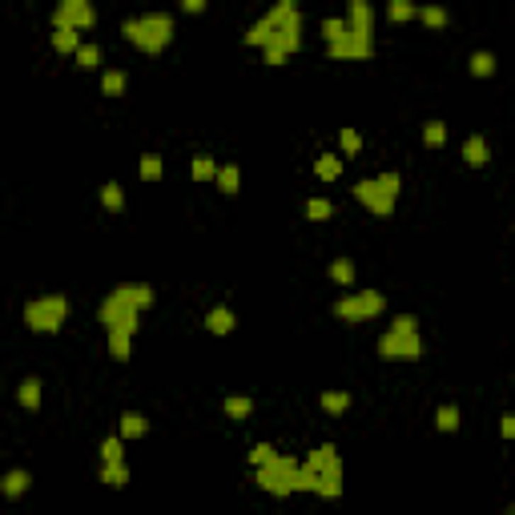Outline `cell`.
Wrapping results in <instances>:
<instances>
[{
    "label": "cell",
    "instance_id": "52a82bcc",
    "mask_svg": "<svg viewBox=\"0 0 515 515\" xmlns=\"http://www.w3.org/2000/svg\"><path fill=\"white\" fill-rule=\"evenodd\" d=\"M294 475H298V459L294 455H278L270 463L258 467V475H254V483L262 491H270V495H294Z\"/></svg>",
    "mask_w": 515,
    "mask_h": 515
},
{
    "label": "cell",
    "instance_id": "4316f807",
    "mask_svg": "<svg viewBox=\"0 0 515 515\" xmlns=\"http://www.w3.org/2000/svg\"><path fill=\"white\" fill-rule=\"evenodd\" d=\"M318 402H322V411H330V415H342V411L351 407V395H346V390H322Z\"/></svg>",
    "mask_w": 515,
    "mask_h": 515
},
{
    "label": "cell",
    "instance_id": "6da1fadb",
    "mask_svg": "<svg viewBox=\"0 0 515 515\" xmlns=\"http://www.w3.org/2000/svg\"><path fill=\"white\" fill-rule=\"evenodd\" d=\"M246 45L250 49H262L266 64H286L290 52L302 49V13L298 0H274V9L254 21L250 33H246Z\"/></svg>",
    "mask_w": 515,
    "mask_h": 515
},
{
    "label": "cell",
    "instance_id": "d6986e66",
    "mask_svg": "<svg viewBox=\"0 0 515 515\" xmlns=\"http://www.w3.org/2000/svg\"><path fill=\"white\" fill-rule=\"evenodd\" d=\"M16 402H21L25 411H37L40 407V378H25V383L16 387Z\"/></svg>",
    "mask_w": 515,
    "mask_h": 515
},
{
    "label": "cell",
    "instance_id": "603a6c76",
    "mask_svg": "<svg viewBox=\"0 0 515 515\" xmlns=\"http://www.w3.org/2000/svg\"><path fill=\"white\" fill-rule=\"evenodd\" d=\"M109 354H113L117 363H129V358H133V334H117V330H109Z\"/></svg>",
    "mask_w": 515,
    "mask_h": 515
},
{
    "label": "cell",
    "instance_id": "9c48e42d",
    "mask_svg": "<svg viewBox=\"0 0 515 515\" xmlns=\"http://www.w3.org/2000/svg\"><path fill=\"white\" fill-rule=\"evenodd\" d=\"M378 354L387 358V363H419L423 358V339H419V330H387L383 339H378Z\"/></svg>",
    "mask_w": 515,
    "mask_h": 515
},
{
    "label": "cell",
    "instance_id": "f1b7e54d",
    "mask_svg": "<svg viewBox=\"0 0 515 515\" xmlns=\"http://www.w3.org/2000/svg\"><path fill=\"white\" fill-rule=\"evenodd\" d=\"M330 278H334L339 286H354V262L351 258H334V262H330Z\"/></svg>",
    "mask_w": 515,
    "mask_h": 515
},
{
    "label": "cell",
    "instance_id": "484cf974",
    "mask_svg": "<svg viewBox=\"0 0 515 515\" xmlns=\"http://www.w3.org/2000/svg\"><path fill=\"white\" fill-rule=\"evenodd\" d=\"M52 49L57 52H77L81 49V33H77V28H52Z\"/></svg>",
    "mask_w": 515,
    "mask_h": 515
},
{
    "label": "cell",
    "instance_id": "d6a6232c",
    "mask_svg": "<svg viewBox=\"0 0 515 515\" xmlns=\"http://www.w3.org/2000/svg\"><path fill=\"white\" fill-rule=\"evenodd\" d=\"M423 141H427L431 149H443V145H447V125H443V121H427V125H423Z\"/></svg>",
    "mask_w": 515,
    "mask_h": 515
},
{
    "label": "cell",
    "instance_id": "8d00e7d4",
    "mask_svg": "<svg viewBox=\"0 0 515 515\" xmlns=\"http://www.w3.org/2000/svg\"><path fill=\"white\" fill-rule=\"evenodd\" d=\"M339 145H342L346 157H354V153L363 149V133H358V129H339Z\"/></svg>",
    "mask_w": 515,
    "mask_h": 515
},
{
    "label": "cell",
    "instance_id": "ba28073f",
    "mask_svg": "<svg viewBox=\"0 0 515 515\" xmlns=\"http://www.w3.org/2000/svg\"><path fill=\"white\" fill-rule=\"evenodd\" d=\"M387 310V298H383V290H351V294H342L334 302V315L342 322H366V318H378Z\"/></svg>",
    "mask_w": 515,
    "mask_h": 515
},
{
    "label": "cell",
    "instance_id": "7c38bea8",
    "mask_svg": "<svg viewBox=\"0 0 515 515\" xmlns=\"http://www.w3.org/2000/svg\"><path fill=\"white\" fill-rule=\"evenodd\" d=\"M28 487H33V475H28L25 467H13L9 475H0V495L4 499H21Z\"/></svg>",
    "mask_w": 515,
    "mask_h": 515
},
{
    "label": "cell",
    "instance_id": "60d3db41",
    "mask_svg": "<svg viewBox=\"0 0 515 515\" xmlns=\"http://www.w3.org/2000/svg\"><path fill=\"white\" fill-rule=\"evenodd\" d=\"M210 0H181V13H205Z\"/></svg>",
    "mask_w": 515,
    "mask_h": 515
},
{
    "label": "cell",
    "instance_id": "1f68e13d",
    "mask_svg": "<svg viewBox=\"0 0 515 515\" xmlns=\"http://www.w3.org/2000/svg\"><path fill=\"white\" fill-rule=\"evenodd\" d=\"M73 57H77V69H97L101 64V49L97 45H89V40H81V49H77Z\"/></svg>",
    "mask_w": 515,
    "mask_h": 515
},
{
    "label": "cell",
    "instance_id": "ab89813d",
    "mask_svg": "<svg viewBox=\"0 0 515 515\" xmlns=\"http://www.w3.org/2000/svg\"><path fill=\"white\" fill-rule=\"evenodd\" d=\"M390 330H402V334H407V330H419V318H415V315H395Z\"/></svg>",
    "mask_w": 515,
    "mask_h": 515
},
{
    "label": "cell",
    "instance_id": "277c9868",
    "mask_svg": "<svg viewBox=\"0 0 515 515\" xmlns=\"http://www.w3.org/2000/svg\"><path fill=\"white\" fill-rule=\"evenodd\" d=\"M302 471L315 479L310 495H322V499H339L342 495V459L330 443H322V447H315V451L306 455L302 459Z\"/></svg>",
    "mask_w": 515,
    "mask_h": 515
},
{
    "label": "cell",
    "instance_id": "74e56055",
    "mask_svg": "<svg viewBox=\"0 0 515 515\" xmlns=\"http://www.w3.org/2000/svg\"><path fill=\"white\" fill-rule=\"evenodd\" d=\"M342 33H346V21H342V16H330V21H322V37H327V45H330V40H339Z\"/></svg>",
    "mask_w": 515,
    "mask_h": 515
},
{
    "label": "cell",
    "instance_id": "7402d4cb",
    "mask_svg": "<svg viewBox=\"0 0 515 515\" xmlns=\"http://www.w3.org/2000/svg\"><path fill=\"white\" fill-rule=\"evenodd\" d=\"M101 205L113 210V214H121V210H125V189L117 186V181H105V186H101Z\"/></svg>",
    "mask_w": 515,
    "mask_h": 515
},
{
    "label": "cell",
    "instance_id": "4fadbf2b",
    "mask_svg": "<svg viewBox=\"0 0 515 515\" xmlns=\"http://www.w3.org/2000/svg\"><path fill=\"white\" fill-rule=\"evenodd\" d=\"M463 162L471 165V169H483V165L491 162V145L483 141V133H471V137L463 141Z\"/></svg>",
    "mask_w": 515,
    "mask_h": 515
},
{
    "label": "cell",
    "instance_id": "3957f363",
    "mask_svg": "<svg viewBox=\"0 0 515 515\" xmlns=\"http://www.w3.org/2000/svg\"><path fill=\"white\" fill-rule=\"evenodd\" d=\"M174 33L177 28H174V16L169 13H141V16H133V21L121 25V37H125L133 49L149 52V57L169 49V45H174Z\"/></svg>",
    "mask_w": 515,
    "mask_h": 515
},
{
    "label": "cell",
    "instance_id": "836d02e7",
    "mask_svg": "<svg viewBox=\"0 0 515 515\" xmlns=\"http://www.w3.org/2000/svg\"><path fill=\"white\" fill-rule=\"evenodd\" d=\"M467 69H471V77H491L495 73V57L491 52H471V64Z\"/></svg>",
    "mask_w": 515,
    "mask_h": 515
},
{
    "label": "cell",
    "instance_id": "7a4b0ae2",
    "mask_svg": "<svg viewBox=\"0 0 515 515\" xmlns=\"http://www.w3.org/2000/svg\"><path fill=\"white\" fill-rule=\"evenodd\" d=\"M149 306H153V290L145 286V282H121L117 290L105 294L97 315H101L105 334H109V330H117V334H137V318H141V310H149Z\"/></svg>",
    "mask_w": 515,
    "mask_h": 515
},
{
    "label": "cell",
    "instance_id": "2e32d148",
    "mask_svg": "<svg viewBox=\"0 0 515 515\" xmlns=\"http://www.w3.org/2000/svg\"><path fill=\"white\" fill-rule=\"evenodd\" d=\"M415 13H419V0H387L390 25H407V21H415Z\"/></svg>",
    "mask_w": 515,
    "mask_h": 515
},
{
    "label": "cell",
    "instance_id": "b9f144b4",
    "mask_svg": "<svg viewBox=\"0 0 515 515\" xmlns=\"http://www.w3.org/2000/svg\"><path fill=\"white\" fill-rule=\"evenodd\" d=\"M499 435H503V439H511V435H515V415H503V423H499Z\"/></svg>",
    "mask_w": 515,
    "mask_h": 515
},
{
    "label": "cell",
    "instance_id": "d4e9b609",
    "mask_svg": "<svg viewBox=\"0 0 515 515\" xmlns=\"http://www.w3.org/2000/svg\"><path fill=\"white\" fill-rule=\"evenodd\" d=\"M125 85H129V77L121 73V69H105V73H101V89H105V97H121Z\"/></svg>",
    "mask_w": 515,
    "mask_h": 515
},
{
    "label": "cell",
    "instance_id": "9a60e30c",
    "mask_svg": "<svg viewBox=\"0 0 515 515\" xmlns=\"http://www.w3.org/2000/svg\"><path fill=\"white\" fill-rule=\"evenodd\" d=\"M121 439H141V435H149V419L137 415V411H125L121 415V431H117Z\"/></svg>",
    "mask_w": 515,
    "mask_h": 515
},
{
    "label": "cell",
    "instance_id": "ffe728a7",
    "mask_svg": "<svg viewBox=\"0 0 515 515\" xmlns=\"http://www.w3.org/2000/svg\"><path fill=\"white\" fill-rule=\"evenodd\" d=\"M315 174L322 177V181H339L342 177V157L339 153H322V157L315 162Z\"/></svg>",
    "mask_w": 515,
    "mask_h": 515
},
{
    "label": "cell",
    "instance_id": "30bf717a",
    "mask_svg": "<svg viewBox=\"0 0 515 515\" xmlns=\"http://www.w3.org/2000/svg\"><path fill=\"white\" fill-rule=\"evenodd\" d=\"M97 25V9L93 0H57L52 9V28H93Z\"/></svg>",
    "mask_w": 515,
    "mask_h": 515
},
{
    "label": "cell",
    "instance_id": "e0dca14e",
    "mask_svg": "<svg viewBox=\"0 0 515 515\" xmlns=\"http://www.w3.org/2000/svg\"><path fill=\"white\" fill-rule=\"evenodd\" d=\"M214 181H217V189H222L226 198H234V193L242 189V169H238V165H217Z\"/></svg>",
    "mask_w": 515,
    "mask_h": 515
},
{
    "label": "cell",
    "instance_id": "d590c367",
    "mask_svg": "<svg viewBox=\"0 0 515 515\" xmlns=\"http://www.w3.org/2000/svg\"><path fill=\"white\" fill-rule=\"evenodd\" d=\"M330 214H334V205H330L327 198H310L306 201V217H310V222H327Z\"/></svg>",
    "mask_w": 515,
    "mask_h": 515
},
{
    "label": "cell",
    "instance_id": "4dcf8cb0",
    "mask_svg": "<svg viewBox=\"0 0 515 515\" xmlns=\"http://www.w3.org/2000/svg\"><path fill=\"white\" fill-rule=\"evenodd\" d=\"M113 459H125V439L121 435H109L101 443V463H113Z\"/></svg>",
    "mask_w": 515,
    "mask_h": 515
},
{
    "label": "cell",
    "instance_id": "5bb4252c",
    "mask_svg": "<svg viewBox=\"0 0 515 515\" xmlns=\"http://www.w3.org/2000/svg\"><path fill=\"white\" fill-rule=\"evenodd\" d=\"M234 327H238V318H234L230 306H214V310L205 315V330H210V334H230Z\"/></svg>",
    "mask_w": 515,
    "mask_h": 515
},
{
    "label": "cell",
    "instance_id": "f546056e",
    "mask_svg": "<svg viewBox=\"0 0 515 515\" xmlns=\"http://www.w3.org/2000/svg\"><path fill=\"white\" fill-rule=\"evenodd\" d=\"M189 174H193V181H214L217 162L214 157H193V162H189Z\"/></svg>",
    "mask_w": 515,
    "mask_h": 515
},
{
    "label": "cell",
    "instance_id": "e575fe53",
    "mask_svg": "<svg viewBox=\"0 0 515 515\" xmlns=\"http://www.w3.org/2000/svg\"><path fill=\"white\" fill-rule=\"evenodd\" d=\"M435 427L447 435V431H459V407H439L435 411Z\"/></svg>",
    "mask_w": 515,
    "mask_h": 515
},
{
    "label": "cell",
    "instance_id": "83f0119b",
    "mask_svg": "<svg viewBox=\"0 0 515 515\" xmlns=\"http://www.w3.org/2000/svg\"><path fill=\"white\" fill-rule=\"evenodd\" d=\"M141 181H162V174H165V162L157 157V153H141Z\"/></svg>",
    "mask_w": 515,
    "mask_h": 515
},
{
    "label": "cell",
    "instance_id": "8992f818",
    "mask_svg": "<svg viewBox=\"0 0 515 515\" xmlns=\"http://www.w3.org/2000/svg\"><path fill=\"white\" fill-rule=\"evenodd\" d=\"M69 318V298L64 294H40V298L25 302V327L33 334H57Z\"/></svg>",
    "mask_w": 515,
    "mask_h": 515
},
{
    "label": "cell",
    "instance_id": "cb8c5ba5",
    "mask_svg": "<svg viewBox=\"0 0 515 515\" xmlns=\"http://www.w3.org/2000/svg\"><path fill=\"white\" fill-rule=\"evenodd\" d=\"M415 21H423L427 28H447V9L443 4H419Z\"/></svg>",
    "mask_w": 515,
    "mask_h": 515
},
{
    "label": "cell",
    "instance_id": "5b68a950",
    "mask_svg": "<svg viewBox=\"0 0 515 515\" xmlns=\"http://www.w3.org/2000/svg\"><path fill=\"white\" fill-rule=\"evenodd\" d=\"M399 189H402V177L395 169L378 177H363V181H354V201L366 205L375 217H390L395 214V201H399Z\"/></svg>",
    "mask_w": 515,
    "mask_h": 515
},
{
    "label": "cell",
    "instance_id": "ac0fdd59",
    "mask_svg": "<svg viewBox=\"0 0 515 515\" xmlns=\"http://www.w3.org/2000/svg\"><path fill=\"white\" fill-rule=\"evenodd\" d=\"M101 483H105V487H125V483H129V463H125V459L105 463V467H101Z\"/></svg>",
    "mask_w": 515,
    "mask_h": 515
},
{
    "label": "cell",
    "instance_id": "f35d334b",
    "mask_svg": "<svg viewBox=\"0 0 515 515\" xmlns=\"http://www.w3.org/2000/svg\"><path fill=\"white\" fill-rule=\"evenodd\" d=\"M270 459H274V447H270V443H254V447H250V463L254 467L270 463Z\"/></svg>",
    "mask_w": 515,
    "mask_h": 515
},
{
    "label": "cell",
    "instance_id": "44dd1931",
    "mask_svg": "<svg viewBox=\"0 0 515 515\" xmlns=\"http://www.w3.org/2000/svg\"><path fill=\"white\" fill-rule=\"evenodd\" d=\"M222 411H226V419H250L254 415V399H246V395H230L226 402H222Z\"/></svg>",
    "mask_w": 515,
    "mask_h": 515
},
{
    "label": "cell",
    "instance_id": "8fae6325",
    "mask_svg": "<svg viewBox=\"0 0 515 515\" xmlns=\"http://www.w3.org/2000/svg\"><path fill=\"white\" fill-rule=\"evenodd\" d=\"M346 33L358 40H375V4L370 0H346Z\"/></svg>",
    "mask_w": 515,
    "mask_h": 515
}]
</instances>
